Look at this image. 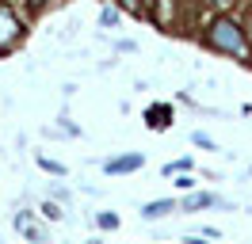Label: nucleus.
Segmentation results:
<instances>
[{"instance_id": "1", "label": "nucleus", "mask_w": 252, "mask_h": 244, "mask_svg": "<svg viewBox=\"0 0 252 244\" xmlns=\"http://www.w3.org/2000/svg\"><path fill=\"white\" fill-rule=\"evenodd\" d=\"M210 42L218 46V50H225V54H237V58L249 54V38L241 34V27H237L233 19H218L210 27Z\"/></svg>"}, {"instance_id": "2", "label": "nucleus", "mask_w": 252, "mask_h": 244, "mask_svg": "<svg viewBox=\"0 0 252 244\" xmlns=\"http://www.w3.org/2000/svg\"><path fill=\"white\" fill-rule=\"evenodd\" d=\"M19 30H23V27H19L16 12L0 4V50H12V46H16V38H19Z\"/></svg>"}, {"instance_id": "3", "label": "nucleus", "mask_w": 252, "mask_h": 244, "mask_svg": "<svg viewBox=\"0 0 252 244\" xmlns=\"http://www.w3.org/2000/svg\"><path fill=\"white\" fill-rule=\"evenodd\" d=\"M134 168H142V156H138V152H134V156H123V160H111L107 172L115 176V172H134Z\"/></svg>"}, {"instance_id": "4", "label": "nucleus", "mask_w": 252, "mask_h": 244, "mask_svg": "<svg viewBox=\"0 0 252 244\" xmlns=\"http://www.w3.org/2000/svg\"><path fill=\"white\" fill-rule=\"evenodd\" d=\"M16 229H19V233H27V237H34V241H42V229L34 225V221H27L23 214H19V217H16Z\"/></svg>"}, {"instance_id": "5", "label": "nucleus", "mask_w": 252, "mask_h": 244, "mask_svg": "<svg viewBox=\"0 0 252 244\" xmlns=\"http://www.w3.org/2000/svg\"><path fill=\"white\" fill-rule=\"evenodd\" d=\"M168 210H172V202H149L142 214H145V217H164Z\"/></svg>"}, {"instance_id": "6", "label": "nucleus", "mask_w": 252, "mask_h": 244, "mask_svg": "<svg viewBox=\"0 0 252 244\" xmlns=\"http://www.w3.org/2000/svg\"><path fill=\"white\" fill-rule=\"evenodd\" d=\"M149 119H153L149 126H157V130H160V126H168V107H153V115H149Z\"/></svg>"}, {"instance_id": "7", "label": "nucleus", "mask_w": 252, "mask_h": 244, "mask_svg": "<svg viewBox=\"0 0 252 244\" xmlns=\"http://www.w3.org/2000/svg\"><path fill=\"white\" fill-rule=\"evenodd\" d=\"M218 198L214 195H195V198H188V210H199V206H214Z\"/></svg>"}, {"instance_id": "8", "label": "nucleus", "mask_w": 252, "mask_h": 244, "mask_svg": "<svg viewBox=\"0 0 252 244\" xmlns=\"http://www.w3.org/2000/svg\"><path fill=\"white\" fill-rule=\"evenodd\" d=\"M115 225H119L115 214H99V229H115Z\"/></svg>"}, {"instance_id": "9", "label": "nucleus", "mask_w": 252, "mask_h": 244, "mask_svg": "<svg viewBox=\"0 0 252 244\" xmlns=\"http://www.w3.org/2000/svg\"><path fill=\"white\" fill-rule=\"evenodd\" d=\"M38 164L46 168V172H58V176H65V168H62V164H54V160H38Z\"/></svg>"}, {"instance_id": "10", "label": "nucleus", "mask_w": 252, "mask_h": 244, "mask_svg": "<svg viewBox=\"0 0 252 244\" xmlns=\"http://www.w3.org/2000/svg\"><path fill=\"white\" fill-rule=\"evenodd\" d=\"M123 8H126V12H134V15H142V4H138V0H123Z\"/></svg>"}, {"instance_id": "11", "label": "nucleus", "mask_w": 252, "mask_h": 244, "mask_svg": "<svg viewBox=\"0 0 252 244\" xmlns=\"http://www.w3.org/2000/svg\"><path fill=\"white\" fill-rule=\"evenodd\" d=\"M210 4H214V8H229L233 0H210Z\"/></svg>"}, {"instance_id": "12", "label": "nucleus", "mask_w": 252, "mask_h": 244, "mask_svg": "<svg viewBox=\"0 0 252 244\" xmlns=\"http://www.w3.org/2000/svg\"><path fill=\"white\" fill-rule=\"evenodd\" d=\"M249 30H252V27H249ZM249 42H252V34H249Z\"/></svg>"}, {"instance_id": "13", "label": "nucleus", "mask_w": 252, "mask_h": 244, "mask_svg": "<svg viewBox=\"0 0 252 244\" xmlns=\"http://www.w3.org/2000/svg\"><path fill=\"white\" fill-rule=\"evenodd\" d=\"M34 4H42V0H34Z\"/></svg>"}]
</instances>
